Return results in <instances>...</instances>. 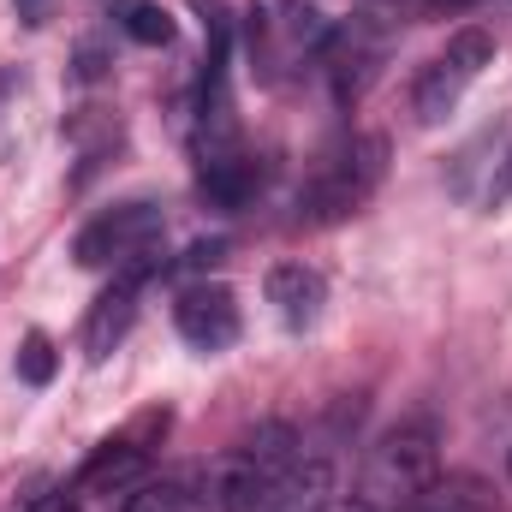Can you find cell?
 <instances>
[{
  "mask_svg": "<svg viewBox=\"0 0 512 512\" xmlns=\"http://www.w3.org/2000/svg\"><path fill=\"white\" fill-rule=\"evenodd\" d=\"M292 459H298V429L268 417V423H256L251 435H239L227 453H215L203 465V495H209V507H221V512H256L262 489Z\"/></svg>",
  "mask_w": 512,
  "mask_h": 512,
  "instance_id": "obj_1",
  "label": "cell"
},
{
  "mask_svg": "<svg viewBox=\"0 0 512 512\" xmlns=\"http://www.w3.org/2000/svg\"><path fill=\"white\" fill-rule=\"evenodd\" d=\"M387 173V137L364 131V137H346L304 185H298V221L304 227H334L346 215H358L370 203V191L382 185Z\"/></svg>",
  "mask_w": 512,
  "mask_h": 512,
  "instance_id": "obj_2",
  "label": "cell"
},
{
  "mask_svg": "<svg viewBox=\"0 0 512 512\" xmlns=\"http://www.w3.org/2000/svg\"><path fill=\"white\" fill-rule=\"evenodd\" d=\"M435 477H441V435H435L429 417H405V423H393L382 441L370 447L358 501H370L376 512H387V507L405 512Z\"/></svg>",
  "mask_w": 512,
  "mask_h": 512,
  "instance_id": "obj_3",
  "label": "cell"
},
{
  "mask_svg": "<svg viewBox=\"0 0 512 512\" xmlns=\"http://www.w3.org/2000/svg\"><path fill=\"white\" fill-rule=\"evenodd\" d=\"M483 66H495V36H489L483 24L453 30L447 48H441V54L417 72V84H411V114H417V126H441V120L465 102V90L483 78Z\"/></svg>",
  "mask_w": 512,
  "mask_h": 512,
  "instance_id": "obj_4",
  "label": "cell"
},
{
  "mask_svg": "<svg viewBox=\"0 0 512 512\" xmlns=\"http://www.w3.org/2000/svg\"><path fill=\"white\" fill-rule=\"evenodd\" d=\"M161 233H167V215L155 203H120L72 239V256H78V268H114L120 274L131 262L161 256Z\"/></svg>",
  "mask_w": 512,
  "mask_h": 512,
  "instance_id": "obj_5",
  "label": "cell"
},
{
  "mask_svg": "<svg viewBox=\"0 0 512 512\" xmlns=\"http://www.w3.org/2000/svg\"><path fill=\"white\" fill-rule=\"evenodd\" d=\"M155 274H167V256H149V262L120 268V274H114V286L90 304V316H84V358H90V364H108V352L131 334L137 298H143V286H149Z\"/></svg>",
  "mask_w": 512,
  "mask_h": 512,
  "instance_id": "obj_6",
  "label": "cell"
},
{
  "mask_svg": "<svg viewBox=\"0 0 512 512\" xmlns=\"http://www.w3.org/2000/svg\"><path fill=\"white\" fill-rule=\"evenodd\" d=\"M173 328L197 352H227L239 340V298L227 286H209V280L203 286H185L179 304H173Z\"/></svg>",
  "mask_w": 512,
  "mask_h": 512,
  "instance_id": "obj_7",
  "label": "cell"
},
{
  "mask_svg": "<svg viewBox=\"0 0 512 512\" xmlns=\"http://www.w3.org/2000/svg\"><path fill=\"white\" fill-rule=\"evenodd\" d=\"M149 471H155V459H149V447H143L137 435L102 441V447L84 459V471H78V483H72V501H96V495H131L137 483H149Z\"/></svg>",
  "mask_w": 512,
  "mask_h": 512,
  "instance_id": "obj_8",
  "label": "cell"
},
{
  "mask_svg": "<svg viewBox=\"0 0 512 512\" xmlns=\"http://www.w3.org/2000/svg\"><path fill=\"white\" fill-rule=\"evenodd\" d=\"M197 191H203L209 209H245L256 191H262V161H251L239 143L233 149H215V155H203Z\"/></svg>",
  "mask_w": 512,
  "mask_h": 512,
  "instance_id": "obj_9",
  "label": "cell"
},
{
  "mask_svg": "<svg viewBox=\"0 0 512 512\" xmlns=\"http://www.w3.org/2000/svg\"><path fill=\"white\" fill-rule=\"evenodd\" d=\"M268 304L280 310L286 328H310L328 304V280L310 262H280V268H268Z\"/></svg>",
  "mask_w": 512,
  "mask_h": 512,
  "instance_id": "obj_10",
  "label": "cell"
},
{
  "mask_svg": "<svg viewBox=\"0 0 512 512\" xmlns=\"http://www.w3.org/2000/svg\"><path fill=\"white\" fill-rule=\"evenodd\" d=\"M209 495H203V471H179V477H149L137 483L131 495H120L114 512H203Z\"/></svg>",
  "mask_w": 512,
  "mask_h": 512,
  "instance_id": "obj_11",
  "label": "cell"
},
{
  "mask_svg": "<svg viewBox=\"0 0 512 512\" xmlns=\"http://www.w3.org/2000/svg\"><path fill=\"white\" fill-rule=\"evenodd\" d=\"M512 126H489L477 131L459 155H453V191L465 197V203H483L489 197V179H495V161H501V143H507Z\"/></svg>",
  "mask_w": 512,
  "mask_h": 512,
  "instance_id": "obj_12",
  "label": "cell"
},
{
  "mask_svg": "<svg viewBox=\"0 0 512 512\" xmlns=\"http://www.w3.org/2000/svg\"><path fill=\"white\" fill-rule=\"evenodd\" d=\"M405 512H501V501H495V489L483 477L459 471V477H435Z\"/></svg>",
  "mask_w": 512,
  "mask_h": 512,
  "instance_id": "obj_13",
  "label": "cell"
},
{
  "mask_svg": "<svg viewBox=\"0 0 512 512\" xmlns=\"http://www.w3.org/2000/svg\"><path fill=\"white\" fill-rule=\"evenodd\" d=\"M114 24L143 48H167L173 42V12L155 6V0H114Z\"/></svg>",
  "mask_w": 512,
  "mask_h": 512,
  "instance_id": "obj_14",
  "label": "cell"
},
{
  "mask_svg": "<svg viewBox=\"0 0 512 512\" xmlns=\"http://www.w3.org/2000/svg\"><path fill=\"white\" fill-rule=\"evenodd\" d=\"M54 364H60V358H54V340H48V334H24V346H18V376L30 387H48L54 382Z\"/></svg>",
  "mask_w": 512,
  "mask_h": 512,
  "instance_id": "obj_15",
  "label": "cell"
},
{
  "mask_svg": "<svg viewBox=\"0 0 512 512\" xmlns=\"http://www.w3.org/2000/svg\"><path fill=\"white\" fill-rule=\"evenodd\" d=\"M72 66H78V78H84V84H96V78H108V66H114V60H108L102 36H84V42H78V60H72Z\"/></svg>",
  "mask_w": 512,
  "mask_h": 512,
  "instance_id": "obj_16",
  "label": "cell"
},
{
  "mask_svg": "<svg viewBox=\"0 0 512 512\" xmlns=\"http://www.w3.org/2000/svg\"><path fill=\"white\" fill-rule=\"evenodd\" d=\"M501 203H512V131H507V143H501V161H495V179H489L483 209H501Z\"/></svg>",
  "mask_w": 512,
  "mask_h": 512,
  "instance_id": "obj_17",
  "label": "cell"
},
{
  "mask_svg": "<svg viewBox=\"0 0 512 512\" xmlns=\"http://www.w3.org/2000/svg\"><path fill=\"white\" fill-rule=\"evenodd\" d=\"M221 256H227V245H221V239H197V245L179 256V262H167V274H173V268H185V274H203V268H215Z\"/></svg>",
  "mask_w": 512,
  "mask_h": 512,
  "instance_id": "obj_18",
  "label": "cell"
},
{
  "mask_svg": "<svg viewBox=\"0 0 512 512\" xmlns=\"http://www.w3.org/2000/svg\"><path fill=\"white\" fill-rule=\"evenodd\" d=\"M12 6H18V24H30V30H42L54 18V0H12Z\"/></svg>",
  "mask_w": 512,
  "mask_h": 512,
  "instance_id": "obj_19",
  "label": "cell"
},
{
  "mask_svg": "<svg viewBox=\"0 0 512 512\" xmlns=\"http://www.w3.org/2000/svg\"><path fill=\"white\" fill-rule=\"evenodd\" d=\"M30 512H78L72 495H42V501H30Z\"/></svg>",
  "mask_w": 512,
  "mask_h": 512,
  "instance_id": "obj_20",
  "label": "cell"
},
{
  "mask_svg": "<svg viewBox=\"0 0 512 512\" xmlns=\"http://www.w3.org/2000/svg\"><path fill=\"white\" fill-rule=\"evenodd\" d=\"M322 512H376V507H370V501H358V495H352V501H328V507H322Z\"/></svg>",
  "mask_w": 512,
  "mask_h": 512,
  "instance_id": "obj_21",
  "label": "cell"
},
{
  "mask_svg": "<svg viewBox=\"0 0 512 512\" xmlns=\"http://www.w3.org/2000/svg\"><path fill=\"white\" fill-rule=\"evenodd\" d=\"M447 6H471V0H447Z\"/></svg>",
  "mask_w": 512,
  "mask_h": 512,
  "instance_id": "obj_22",
  "label": "cell"
}]
</instances>
